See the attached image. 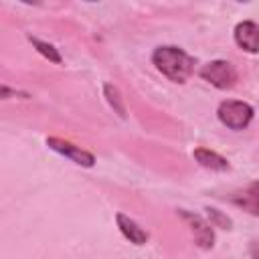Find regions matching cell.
<instances>
[{
    "label": "cell",
    "mask_w": 259,
    "mask_h": 259,
    "mask_svg": "<svg viewBox=\"0 0 259 259\" xmlns=\"http://www.w3.org/2000/svg\"><path fill=\"white\" fill-rule=\"evenodd\" d=\"M152 63L172 83H184L194 71V59L188 53H184L180 47H172V45L158 47L152 55Z\"/></svg>",
    "instance_id": "obj_1"
},
{
    "label": "cell",
    "mask_w": 259,
    "mask_h": 259,
    "mask_svg": "<svg viewBox=\"0 0 259 259\" xmlns=\"http://www.w3.org/2000/svg\"><path fill=\"white\" fill-rule=\"evenodd\" d=\"M253 107L245 101H237V99H225L221 101L219 109H217V115H219V121L223 125H227L229 130H245L251 119H253Z\"/></svg>",
    "instance_id": "obj_2"
},
{
    "label": "cell",
    "mask_w": 259,
    "mask_h": 259,
    "mask_svg": "<svg viewBox=\"0 0 259 259\" xmlns=\"http://www.w3.org/2000/svg\"><path fill=\"white\" fill-rule=\"evenodd\" d=\"M200 77L204 81H208L212 87L217 89H233L237 85V79H239V73L235 69L233 63L229 61H223V59H217V61H210L206 63L202 69H200Z\"/></svg>",
    "instance_id": "obj_3"
},
{
    "label": "cell",
    "mask_w": 259,
    "mask_h": 259,
    "mask_svg": "<svg viewBox=\"0 0 259 259\" xmlns=\"http://www.w3.org/2000/svg\"><path fill=\"white\" fill-rule=\"evenodd\" d=\"M47 146L51 150H55L57 154L69 158L71 162H75L77 166H83V168H91L95 164V156L87 150H83L81 146H75L67 140H61V138H47Z\"/></svg>",
    "instance_id": "obj_4"
},
{
    "label": "cell",
    "mask_w": 259,
    "mask_h": 259,
    "mask_svg": "<svg viewBox=\"0 0 259 259\" xmlns=\"http://www.w3.org/2000/svg\"><path fill=\"white\" fill-rule=\"evenodd\" d=\"M178 214L188 223L192 235H194V241L200 249H212L214 245V233H212V225L208 221H204L200 214H194V212H188V210H178Z\"/></svg>",
    "instance_id": "obj_5"
},
{
    "label": "cell",
    "mask_w": 259,
    "mask_h": 259,
    "mask_svg": "<svg viewBox=\"0 0 259 259\" xmlns=\"http://www.w3.org/2000/svg\"><path fill=\"white\" fill-rule=\"evenodd\" d=\"M235 42L247 53H259V24L253 20H243L235 26Z\"/></svg>",
    "instance_id": "obj_6"
},
{
    "label": "cell",
    "mask_w": 259,
    "mask_h": 259,
    "mask_svg": "<svg viewBox=\"0 0 259 259\" xmlns=\"http://www.w3.org/2000/svg\"><path fill=\"white\" fill-rule=\"evenodd\" d=\"M115 221H117V227H119L121 235H123L130 243H134V245H144V243L148 241V233H146L134 219H130L127 214L117 212V214H115Z\"/></svg>",
    "instance_id": "obj_7"
},
{
    "label": "cell",
    "mask_w": 259,
    "mask_h": 259,
    "mask_svg": "<svg viewBox=\"0 0 259 259\" xmlns=\"http://www.w3.org/2000/svg\"><path fill=\"white\" fill-rule=\"evenodd\" d=\"M192 156L202 168H208V170H214V172H225V170L231 168L227 158H223L221 154H217L212 150H206V148H196L192 152Z\"/></svg>",
    "instance_id": "obj_8"
},
{
    "label": "cell",
    "mask_w": 259,
    "mask_h": 259,
    "mask_svg": "<svg viewBox=\"0 0 259 259\" xmlns=\"http://www.w3.org/2000/svg\"><path fill=\"white\" fill-rule=\"evenodd\" d=\"M231 200H233L237 206L245 208L247 212H251V214H259V182L249 184L243 192L235 194Z\"/></svg>",
    "instance_id": "obj_9"
},
{
    "label": "cell",
    "mask_w": 259,
    "mask_h": 259,
    "mask_svg": "<svg viewBox=\"0 0 259 259\" xmlns=\"http://www.w3.org/2000/svg\"><path fill=\"white\" fill-rule=\"evenodd\" d=\"M103 93L107 97V103L113 107V111L119 115V117H125V103H123V97L119 93V89L111 83H105L103 85Z\"/></svg>",
    "instance_id": "obj_10"
},
{
    "label": "cell",
    "mask_w": 259,
    "mask_h": 259,
    "mask_svg": "<svg viewBox=\"0 0 259 259\" xmlns=\"http://www.w3.org/2000/svg\"><path fill=\"white\" fill-rule=\"evenodd\" d=\"M28 40L32 42V47H34L45 59H49L51 63H61V55H59V51H57L51 42H45V40H40V38H36V36H28Z\"/></svg>",
    "instance_id": "obj_11"
},
{
    "label": "cell",
    "mask_w": 259,
    "mask_h": 259,
    "mask_svg": "<svg viewBox=\"0 0 259 259\" xmlns=\"http://www.w3.org/2000/svg\"><path fill=\"white\" fill-rule=\"evenodd\" d=\"M206 212H208V223L212 225V227H221V229H231V219L229 217H225V214H221L217 208H206Z\"/></svg>",
    "instance_id": "obj_12"
},
{
    "label": "cell",
    "mask_w": 259,
    "mask_h": 259,
    "mask_svg": "<svg viewBox=\"0 0 259 259\" xmlns=\"http://www.w3.org/2000/svg\"><path fill=\"white\" fill-rule=\"evenodd\" d=\"M249 255H251V259H259V241H253V243H251Z\"/></svg>",
    "instance_id": "obj_13"
}]
</instances>
